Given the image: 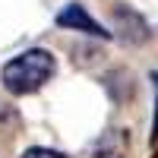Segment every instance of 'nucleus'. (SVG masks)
<instances>
[{"mask_svg":"<svg viewBox=\"0 0 158 158\" xmlns=\"http://www.w3.org/2000/svg\"><path fill=\"white\" fill-rule=\"evenodd\" d=\"M54 70H57V63L48 51H25L3 67V85L13 95H29V92L41 89L54 76Z\"/></svg>","mask_w":158,"mask_h":158,"instance_id":"f257e3e1","label":"nucleus"},{"mask_svg":"<svg viewBox=\"0 0 158 158\" xmlns=\"http://www.w3.org/2000/svg\"><path fill=\"white\" fill-rule=\"evenodd\" d=\"M57 25H63V29H79V32L95 35V38H108V35H111V32H104V29L89 16V13L79 6V3H67V6L57 13Z\"/></svg>","mask_w":158,"mask_h":158,"instance_id":"f03ea898","label":"nucleus"},{"mask_svg":"<svg viewBox=\"0 0 158 158\" xmlns=\"http://www.w3.org/2000/svg\"><path fill=\"white\" fill-rule=\"evenodd\" d=\"M22 158H70V155H63V152H54V149H29Z\"/></svg>","mask_w":158,"mask_h":158,"instance_id":"7ed1b4c3","label":"nucleus"},{"mask_svg":"<svg viewBox=\"0 0 158 158\" xmlns=\"http://www.w3.org/2000/svg\"><path fill=\"white\" fill-rule=\"evenodd\" d=\"M155 142H158V117H155Z\"/></svg>","mask_w":158,"mask_h":158,"instance_id":"20e7f679","label":"nucleus"}]
</instances>
